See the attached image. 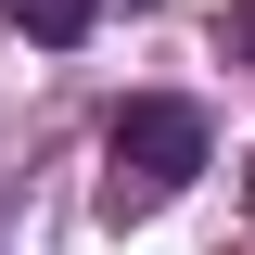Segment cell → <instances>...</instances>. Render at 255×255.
I'll list each match as a JSON object with an SVG mask.
<instances>
[{
    "mask_svg": "<svg viewBox=\"0 0 255 255\" xmlns=\"http://www.w3.org/2000/svg\"><path fill=\"white\" fill-rule=\"evenodd\" d=\"M204 153H217L204 115H191L179 90H140L115 128H102V217H115V230H128V217H166V204L204 179Z\"/></svg>",
    "mask_w": 255,
    "mask_h": 255,
    "instance_id": "obj_1",
    "label": "cell"
},
{
    "mask_svg": "<svg viewBox=\"0 0 255 255\" xmlns=\"http://www.w3.org/2000/svg\"><path fill=\"white\" fill-rule=\"evenodd\" d=\"M0 26H26V38H51V51H64V38L102 26V0H0Z\"/></svg>",
    "mask_w": 255,
    "mask_h": 255,
    "instance_id": "obj_2",
    "label": "cell"
},
{
    "mask_svg": "<svg viewBox=\"0 0 255 255\" xmlns=\"http://www.w3.org/2000/svg\"><path fill=\"white\" fill-rule=\"evenodd\" d=\"M230 26H243V64H255V0H230Z\"/></svg>",
    "mask_w": 255,
    "mask_h": 255,
    "instance_id": "obj_3",
    "label": "cell"
}]
</instances>
